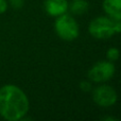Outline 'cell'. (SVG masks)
Returning <instances> with one entry per match:
<instances>
[{"label": "cell", "mask_w": 121, "mask_h": 121, "mask_svg": "<svg viewBox=\"0 0 121 121\" xmlns=\"http://www.w3.org/2000/svg\"><path fill=\"white\" fill-rule=\"evenodd\" d=\"M88 32L96 39H107L115 34V21L107 16H99L89 22Z\"/></svg>", "instance_id": "3957f363"}, {"label": "cell", "mask_w": 121, "mask_h": 121, "mask_svg": "<svg viewBox=\"0 0 121 121\" xmlns=\"http://www.w3.org/2000/svg\"><path fill=\"white\" fill-rule=\"evenodd\" d=\"M89 4L86 0H72L69 3V10L74 15H82L87 12Z\"/></svg>", "instance_id": "ba28073f"}, {"label": "cell", "mask_w": 121, "mask_h": 121, "mask_svg": "<svg viewBox=\"0 0 121 121\" xmlns=\"http://www.w3.org/2000/svg\"><path fill=\"white\" fill-rule=\"evenodd\" d=\"M10 4L15 10H19V9H21L23 6L25 0H10Z\"/></svg>", "instance_id": "8fae6325"}, {"label": "cell", "mask_w": 121, "mask_h": 121, "mask_svg": "<svg viewBox=\"0 0 121 121\" xmlns=\"http://www.w3.org/2000/svg\"><path fill=\"white\" fill-rule=\"evenodd\" d=\"M103 120H112V121H115V120H118L117 118L115 117H104L103 118Z\"/></svg>", "instance_id": "4fadbf2b"}, {"label": "cell", "mask_w": 121, "mask_h": 121, "mask_svg": "<svg viewBox=\"0 0 121 121\" xmlns=\"http://www.w3.org/2000/svg\"><path fill=\"white\" fill-rule=\"evenodd\" d=\"M103 11L113 20H121V0H103Z\"/></svg>", "instance_id": "52a82bcc"}, {"label": "cell", "mask_w": 121, "mask_h": 121, "mask_svg": "<svg viewBox=\"0 0 121 121\" xmlns=\"http://www.w3.org/2000/svg\"><path fill=\"white\" fill-rule=\"evenodd\" d=\"M9 3L6 0H0V14H4L8 10Z\"/></svg>", "instance_id": "7c38bea8"}, {"label": "cell", "mask_w": 121, "mask_h": 121, "mask_svg": "<svg viewBox=\"0 0 121 121\" xmlns=\"http://www.w3.org/2000/svg\"><path fill=\"white\" fill-rule=\"evenodd\" d=\"M117 99V91L106 84H102L92 90V100L98 106L111 107L116 104Z\"/></svg>", "instance_id": "5b68a950"}, {"label": "cell", "mask_w": 121, "mask_h": 121, "mask_svg": "<svg viewBox=\"0 0 121 121\" xmlns=\"http://www.w3.org/2000/svg\"><path fill=\"white\" fill-rule=\"evenodd\" d=\"M44 6L49 16L57 17L68 12L69 2L68 0H45Z\"/></svg>", "instance_id": "8992f818"}, {"label": "cell", "mask_w": 121, "mask_h": 121, "mask_svg": "<svg viewBox=\"0 0 121 121\" xmlns=\"http://www.w3.org/2000/svg\"><path fill=\"white\" fill-rule=\"evenodd\" d=\"M30 108L27 95L20 87L6 84L0 88V116L8 121H19Z\"/></svg>", "instance_id": "6da1fadb"}, {"label": "cell", "mask_w": 121, "mask_h": 121, "mask_svg": "<svg viewBox=\"0 0 121 121\" xmlns=\"http://www.w3.org/2000/svg\"><path fill=\"white\" fill-rule=\"evenodd\" d=\"M116 67L111 60L98 62L88 70L87 78L94 83H105L114 77Z\"/></svg>", "instance_id": "277c9868"}, {"label": "cell", "mask_w": 121, "mask_h": 121, "mask_svg": "<svg viewBox=\"0 0 121 121\" xmlns=\"http://www.w3.org/2000/svg\"><path fill=\"white\" fill-rule=\"evenodd\" d=\"M54 31L60 39L66 42L77 39L80 35V27L78 21L67 13L56 17L54 21Z\"/></svg>", "instance_id": "7a4b0ae2"}, {"label": "cell", "mask_w": 121, "mask_h": 121, "mask_svg": "<svg viewBox=\"0 0 121 121\" xmlns=\"http://www.w3.org/2000/svg\"><path fill=\"white\" fill-rule=\"evenodd\" d=\"M80 89L84 92H88L92 89V85H91V82L89 80H85V81H82L80 83Z\"/></svg>", "instance_id": "30bf717a"}, {"label": "cell", "mask_w": 121, "mask_h": 121, "mask_svg": "<svg viewBox=\"0 0 121 121\" xmlns=\"http://www.w3.org/2000/svg\"><path fill=\"white\" fill-rule=\"evenodd\" d=\"M106 57H107V60H111V62H113V63L116 62V60L120 57L119 49L116 48V47H111V48L106 51Z\"/></svg>", "instance_id": "9c48e42d"}]
</instances>
